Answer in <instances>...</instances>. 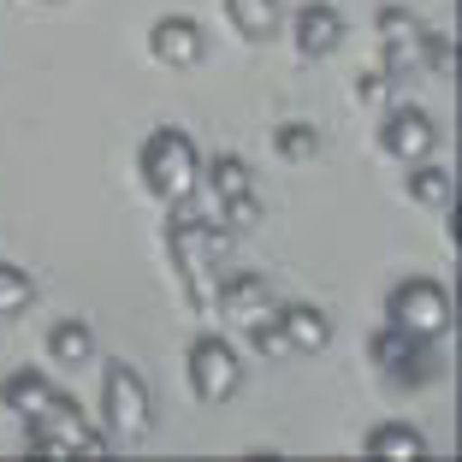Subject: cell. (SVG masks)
Here are the masks:
<instances>
[{"label":"cell","mask_w":462,"mask_h":462,"mask_svg":"<svg viewBox=\"0 0 462 462\" xmlns=\"http://www.w3.org/2000/svg\"><path fill=\"white\" fill-rule=\"evenodd\" d=\"M202 161L208 154L196 149L190 131H178V125H161L149 131L143 154H136V172H143V190L161 196V202H184V196L202 190Z\"/></svg>","instance_id":"cell-1"},{"label":"cell","mask_w":462,"mask_h":462,"mask_svg":"<svg viewBox=\"0 0 462 462\" xmlns=\"http://www.w3.org/2000/svg\"><path fill=\"white\" fill-rule=\"evenodd\" d=\"M101 421H107L113 445H143L154 427V397L149 380L131 362H107L101 367Z\"/></svg>","instance_id":"cell-2"},{"label":"cell","mask_w":462,"mask_h":462,"mask_svg":"<svg viewBox=\"0 0 462 462\" xmlns=\"http://www.w3.org/2000/svg\"><path fill=\"white\" fill-rule=\"evenodd\" d=\"M367 356H374V367H380V374L397 385V392H421L427 380H439L433 338H415V332L392 327V320H385V327L367 338Z\"/></svg>","instance_id":"cell-3"},{"label":"cell","mask_w":462,"mask_h":462,"mask_svg":"<svg viewBox=\"0 0 462 462\" xmlns=\"http://www.w3.org/2000/svg\"><path fill=\"white\" fill-rule=\"evenodd\" d=\"M385 320L415 332V338L439 344L450 332V291L439 285V279H403V285H392V297H385Z\"/></svg>","instance_id":"cell-4"},{"label":"cell","mask_w":462,"mask_h":462,"mask_svg":"<svg viewBox=\"0 0 462 462\" xmlns=\"http://www.w3.org/2000/svg\"><path fill=\"white\" fill-rule=\"evenodd\" d=\"M184 380L202 403H226L237 385H244V362H237V344L219 338V332H202L184 350Z\"/></svg>","instance_id":"cell-5"},{"label":"cell","mask_w":462,"mask_h":462,"mask_svg":"<svg viewBox=\"0 0 462 462\" xmlns=\"http://www.w3.org/2000/svg\"><path fill=\"white\" fill-rule=\"evenodd\" d=\"M30 427H42V433L54 439L60 462L66 457H107L113 450V439L96 433V421H89V415L78 409V397H66V392H48V403L30 415Z\"/></svg>","instance_id":"cell-6"},{"label":"cell","mask_w":462,"mask_h":462,"mask_svg":"<svg viewBox=\"0 0 462 462\" xmlns=\"http://www.w3.org/2000/svg\"><path fill=\"white\" fill-rule=\"evenodd\" d=\"M380 71L385 78H403V71L427 66V24L409 6H380Z\"/></svg>","instance_id":"cell-7"},{"label":"cell","mask_w":462,"mask_h":462,"mask_svg":"<svg viewBox=\"0 0 462 462\" xmlns=\"http://www.w3.org/2000/svg\"><path fill=\"white\" fill-rule=\"evenodd\" d=\"M380 149L392 154V161H403V166L433 161V149H439V119H433V113H421V107H392L380 119Z\"/></svg>","instance_id":"cell-8"},{"label":"cell","mask_w":462,"mask_h":462,"mask_svg":"<svg viewBox=\"0 0 462 462\" xmlns=\"http://www.w3.org/2000/svg\"><path fill=\"white\" fill-rule=\"evenodd\" d=\"M214 309L226 314V320H237V332H249V327H261L279 302H273V291H267L261 273H226V279L214 285Z\"/></svg>","instance_id":"cell-9"},{"label":"cell","mask_w":462,"mask_h":462,"mask_svg":"<svg viewBox=\"0 0 462 462\" xmlns=\"http://www.w3.org/2000/svg\"><path fill=\"white\" fill-rule=\"evenodd\" d=\"M291 42H297L302 60L338 54V42H344V13H338V6H327V0H309V6H297V18H291Z\"/></svg>","instance_id":"cell-10"},{"label":"cell","mask_w":462,"mask_h":462,"mask_svg":"<svg viewBox=\"0 0 462 462\" xmlns=\"http://www.w3.org/2000/svg\"><path fill=\"white\" fill-rule=\"evenodd\" d=\"M149 48L161 66H196V60L208 54V42H202V24H196L190 13H161L149 30Z\"/></svg>","instance_id":"cell-11"},{"label":"cell","mask_w":462,"mask_h":462,"mask_svg":"<svg viewBox=\"0 0 462 462\" xmlns=\"http://www.w3.org/2000/svg\"><path fill=\"white\" fill-rule=\"evenodd\" d=\"M279 332H285V350H302V356L332 344V320L314 302H279Z\"/></svg>","instance_id":"cell-12"},{"label":"cell","mask_w":462,"mask_h":462,"mask_svg":"<svg viewBox=\"0 0 462 462\" xmlns=\"http://www.w3.org/2000/svg\"><path fill=\"white\" fill-rule=\"evenodd\" d=\"M202 184H208V208H226L237 202V196H249L255 184H249V166L237 161V154H214V161H202Z\"/></svg>","instance_id":"cell-13"},{"label":"cell","mask_w":462,"mask_h":462,"mask_svg":"<svg viewBox=\"0 0 462 462\" xmlns=\"http://www.w3.org/2000/svg\"><path fill=\"white\" fill-rule=\"evenodd\" d=\"M362 450H367V457H380V462H421L427 439L415 433V427H403V421H380L374 433L362 439Z\"/></svg>","instance_id":"cell-14"},{"label":"cell","mask_w":462,"mask_h":462,"mask_svg":"<svg viewBox=\"0 0 462 462\" xmlns=\"http://www.w3.org/2000/svg\"><path fill=\"white\" fill-rule=\"evenodd\" d=\"M48 392H54V385H48V374L18 367V374H6V380H0V409H13L18 421H30V415L48 403Z\"/></svg>","instance_id":"cell-15"},{"label":"cell","mask_w":462,"mask_h":462,"mask_svg":"<svg viewBox=\"0 0 462 462\" xmlns=\"http://www.w3.org/2000/svg\"><path fill=\"white\" fill-rule=\"evenodd\" d=\"M48 362H60V367L96 362V332L83 327V320H54L48 327Z\"/></svg>","instance_id":"cell-16"},{"label":"cell","mask_w":462,"mask_h":462,"mask_svg":"<svg viewBox=\"0 0 462 462\" xmlns=\"http://www.w3.org/2000/svg\"><path fill=\"white\" fill-rule=\"evenodd\" d=\"M226 6V24L244 42H267L279 30V0H219Z\"/></svg>","instance_id":"cell-17"},{"label":"cell","mask_w":462,"mask_h":462,"mask_svg":"<svg viewBox=\"0 0 462 462\" xmlns=\"http://www.w3.org/2000/svg\"><path fill=\"white\" fill-rule=\"evenodd\" d=\"M450 190H457V184H450L445 166L415 161V172H409V196H415L421 208H450Z\"/></svg>","instance_id":"cell-18"},{"label":"cell","mask_w":462,"mask_h":462,"mask_svg":"<svg viewBox=\"0 0 462 462\" xmlns=\"http://www.w3.org/2000/svg\"><path fill=\"white\" fill-rule=\"evenodd\" d=\"M36 302V279L13 261H0V314H24Z\"/></svg>","instance_id":"cell-19"},{"label":"cell","mask_w":462,"mask_h":462,"mask_svg":"<svg viewBox=\"0 0 462 462\" xmlns=\"http://www.w3.org/2000/svg\"><path fill=\"white\" fill-rule=\"evenodd\" d=\"M273 149L285 154V161H309V154L320 149V131H314V125H302V119H291V125H279Z\"/></svg>","instance_id":"cell-20"}]
</instances>
